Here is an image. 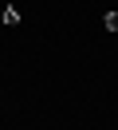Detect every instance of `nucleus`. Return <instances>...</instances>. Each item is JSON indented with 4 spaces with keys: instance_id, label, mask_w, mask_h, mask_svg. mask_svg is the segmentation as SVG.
Listing matches in <instances>:
<instances>
[{
    "instance_id": "nucleus-2",
    "label": "nucleus",
    "mask_w": 118,
    "mask_h": 130,
    "mask_svg": "<svg viewBox=\"0 0 118 130\" xmlns=\"http://www.w3.org/2000/svg\"><path fill=\"white\" fill-rule=\"evenodd\" d=\"M102 24H106L110 32H118V12H106V16H102Z\"/></svg>"
},
{
    "instance_id": "nucleus-1",
    "label": "nucleus",
    "mask_w": 118,
    "mask_h": 130,
    "mask_svg": "<svg viewBox=\"0 0 118 130\" xmlns=\"http://www.w3.org/2000/svg\"><path fill=\"white\" fill-rule=\"evenodd\" d=\"M4 24H20V8H4Z\"/></svg>"
}]
</instances>
